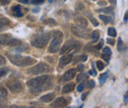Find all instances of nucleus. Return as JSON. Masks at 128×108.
<instances>
[{
    "instance_id": "nucleus-33",
    "label": "nucleus",
    "mask_w": 128,
    "mask_h": 108,
    "mask_svg": "<svg viewBox=\"0 0 128 108\" xmlns=\"http://www.w3.org/2000/svg\"><path fill=\"white\" fill-rule=\"evenodd\" d=\"M44 2V0H33V1H32V3L33 4H42Z\"/></svg>"
},
{
    "instance_id": "nucleus-5",
    "label": "nucleus",
    "mask_w": 128,
    "mask_h": 108,
    "mask_svg": "<svg viewBox=\"0 0 128 108\" xmlns=\"http://www.w3.org/2000/svg\"><path fill=\"white\" fill-rule=\"evenodd\" d=\"M75 50V51H79L81 49V43L77 42V41H74V40H69L65 43L63 45V47L61 48L60 50V53L61 54H65L71 50Z\"/></svg>"
},
{
    "instance_id": "nucleus-9",
    "label": "nucleus",
    "mask_w": 128,
    "mask_h": 108,
    "mask_svg": "<svg viewBox=\"0 0 128 108\" xmlns=\"http://www.w3.org/2000/svg\"><path fill=\"white\" fill-rule=\"evenodd\" d=\"M76 75V69H70L66 72L64 75H63V78H62V81L63 82H67V81H71L75 77Z\"/></svg>"
},
{
    "instance_id": "nucleus-1",
    "label": "nucleus",
    "mask_w": 128,
    "mask_h": 108,
    "mask_svg": "<svg viewBox=\"0 0 128 108\" xmlns=\"http://www.w3.org/2000/svg\"><path fill=\"white\" fill-rule=\"evenodd\" d=\"M50 77L48 75H43L28 81V86H30L33 93H40L44 89H48L50 86Z\"/></svg>"
},
{
    "instance_id": "nucleus-11",
    "label": "nucleus",
    "mask_w": 128,
    "mask_h": 108,
    "mask_svg": "<svg viewBox=\"0 0 128 108\" xmlns=\"http://www.w3.org/2000/svg\"><path fill=\"white\" fill-rule=\"evenodd\" d=\"M67 104L68 102L64 97H59V98H57L53 102V104H51V106L52 107H65L67 106Z\"/></svg>"
},
{
    "instance_id": "nucleus-29",
    "label": "nucleus",
    "mask_w": 128,
    "mask_h": 108,
    "mask_svg": "<svg viewBox=\"0 0 128 108\" xmlns=\"http://www.w3.org/2000/svg\"><path fill=\"white\" fill-rule=\"evenodd\" d=\"M122 48H123V42H122V39L119 37V39H118V43H117V49H118V51H121Z\"/></svg>"
},
{
    "instance_id": "nucleus-25",
    "label": "nucleus",
    "mask_w": 128,
    "mask_h": 108,
    "mask_svg": "<svg viewBox=\"0 0 128 108\" xmlns=\"http://www.w3.org/2000/svg\"><path fill=\"white\" fill-rule=\"evenodd\" d=\"M107 34H108V35H110V36H116V31H115L114 28H108Z\"/></svg>"
},
{
    "instance_id": "nucleus-43",
    "label": "nucleus",
    "mask_w": 128,
    "mask_h": 108,
    "mask_svg": "<svg viewBox=\"0 0 128 108\" xmlns=\"http://www.w3.org/2000/svg\"><path fill=\"white\" fill-rule=\"evenodd\" d=\"M82 77H83V75H82V74H80L79 76H78V77H77V81H78V82H79V81H81Z\"/></svg>"
},
{
    "instance_id": "nucleus-36",
    "label": "nucleus",
    "mask_w": 128,
    "mask_h": 108,
    "mask_svg": "<svg viewBox=\"0 0 128 108\" xmlns=\"http://www.w3.org/2000/svg\"><path fill=\"white\" fill-rule=\"evenodd\" d=\"M103 40L101 39V41H99V45L96 47V49H101V48L103 47Z\"/></svg>"
},
{
    "instance_id": "nucleus-27",
    "label": "nucleus",
    "mask_w": 128,
    "mask_h": 108,
    "mask_svg": "<svg viewBox=\"0 0 128 108\" xmlns=\"http://www.w3.org/2000/svg\"><path fill=\"white\" fill-rule=\"evenodd\" d=\"M97 67H98V69L99 70V71H102V70H103L104 69V64L102 62V61H97Z\"/></svg>"
},
{
    "instance_id": "nucleus-51",
    "label": "nucleus",
    "mask_w": 128,
    "mask_h": 108,
    "mask_svg": "<svg viewBox=\"0 0 128 108\" xmlns=\"http://www.w3.org/2000/svg\"><path fill=\"white\" fill-rule=\"evenodd\" d=\"M0 45H1V43H0Z\"/></svg>"
},
{
    "instance_id": "nucleus-15",
    "label": "nucleus",
    "mask_w": 128,
    "mask_h": 108,
    "mask_svg": "<svg viewBox=\"0 0 128 108\" xmlns=\"http://www.w3.org/2000/svg\"><path fill=\"white\" fill-rule=\"evenodd\" d=\"M54 97H55V94L54 93H47L45 95H43L41 97V100L43 101V102H50L54 99Z\"/></svg>"
},
{
    "instance_id": "nucleus-22",
    "label": "nucleus",
    "mask_w": 128,
    "mask_h": 108,
    "mask_svg": "<svg viewBox=\"0 0 128 108\" xmlns=\"http://www.w3.org/2000/svg\"><path fill=\"white\" fill-rule=\"evenodd\" d=\"M43 23L45 25H49V26H53V25H57L56 21H54L53 19H46L43 21Z\"/></svg>"
},
{
    "instance_id": "nucleus-12",
    "label": "nucleus",
    "mask_w": 128,
    "mask_h": 108,
    "mask_svg": "<svg viewBox=\"0 0 128 108\" xmlns=\"http://www.w3.org/2000/svg\"><path fill=\"white\" fill-rule=\"evenodd\" d=\"M11 26V22L6 18H0V31L5 30Z\"/></svg>"
},
{
    "instance_id": "nucleus-50",
    "label": "nucleus",
    "mask_w": 128,
    "mask_h": 108,
    "mask_svg": "<svg viewBox=\"0 0 128 108\" xmlns=\"http://www.w3.org/2000/svg\"><path fill=\"white\" fill-rule=\"evenodd\" d=\"M24 2H25V3H28V2H29V0H24Z\"/></svg>"
},
{
    "instance_id": "nucleus-7",
    "label": "nucleus",
    "mask_w": 128,
    "mask_h": 108,
    "mask_svg": "<svg viewBox=\"0 0 128 108\" xmlns=\"http://www.w3.org/2000/svg\"><path fill=\"white\" fill-rule=\"evenodd\" d=\"M71 31L75 35L81 37V39H88V37L90 36V31H89V30H87L85 28H82V27H79V26H73L71 28Z\"/></svg>"
},
{
    "instance_id": "nucleus-2",
    "label": "nucleus",
    "mask_w": 128,
    "mask_h": 108,
    "mask_svg": "<svg viewBox=\"0 0 128 108\" xmlns=\"http://www.w3.org/2000/svg\"><path fill=\"white\" fill-rule=\"evenodd\" d=\"M9 60L14 65H17L19 67H26L29 65H33L36 63V59L28 56H20L15 55V54H7Z\"/></svg>"
},
{
    "instance_id": "nucleus-39",
    "label": "nucleus",
    "mask_w": 128,
    "mask_h": 108,
    "mask_svg": "<svg viewBox=\"0 0 128 108\" xmlns=\"http://www.w3.org/2000/svg\"><path fill=\"white\" fill-rule=\"evenodd\" d=\"M87 59H88L87 55H82V56H81V58H79V60H81V61H86Z\"/></svg>"
},
{
    "instance_id": "nucleus-37",
    "label": "nucleus",
    "mask_w": 128,
    "mask_h": 108,
    "mask_svg": "<svg viewBox=\"0 0 128 108\" xmlns=\"http://www.w3.org/2000/svg\"><path fill=\"white\" fill-rule=\"evenodd\" d=\"M107 43H109L110 45H114V43H115V42H114V39H107Z\"/></svg>"
},
{
    "instance_id": "nucleus-28",
    "label": "nucleus",
    "mask_w": 128,
    "mask_h": 108,
    "mask_svg": "<svg viewBox=\"0 0 128 108\" xmlns=\"http://www.w3.org/2000/svg\"><path fill=\"white\" fill-rule=\"evenodd\" d=\"M110 55H111V54H108V53H103V54H102V57H103V60H105L107 62H108L109 59H110Z\"/></svg>"
},
{
    "instance_id": "nucleus-38",
    "label": "nucleus",
    "mask_w": 128,
    "mask_h": 108,
    "mask_svg": "<svg viewBox=\"0 0 128 108\" xmlns=\"http://www.w3.org/2000/svg\"><path fill=\"white\" fill-rule=\"evenodd\" d=\"M83 89H84V85H78V88H77V90L80 93V91L83 90Z\"/></svg>"
},
{
    "instance_id": "nucleus-3",
    "label": "nucleus",
    "mask_w": 128,
    "mask_h": 108,
    "mask_svg": "<svg viewBox=\"0 0 128 108\" xmlns=\"http://www.w3.org/2000/svg\"><path fill=\"white\" fill-rule=\"evenodd\" d=\"M50 39V35L49 34H37L32 37L31 43L33 46L37 47V48H42L44 47Z\"/></svg>"
},
{
    "instance_id": "nucleus-13",
    "label": "nucleus",
    "mask_w": 128,
    "mask_h": 108,
    "mask_svg": "<svg viewBox=\"0 0 128 108\" xmlns=\"http://www.w3.org/2000/svg\"><path fill=\"white\" fill-rule=\"evenodd\" d=\"M75 23L77 24V26L82 27V28H86V27L88 26L87 20L85 18H83V17H77L75 19Z\"/></svg>"
},
{
    "instance_id": "nucleus-10",
    "label": "nucleus",
    "mask_w": 128,
    "mask_h": 108,
    "mask_svg": "<svg viewBox=\"0 0 128 108\" xmlns=\"http://www.w3.org/2000/svg\"><path fill=\"white\" fill-rule=\"evenodd\" d=\"M72 60H73V55L72 54H68V55H65L63 57H61L60 61H59V66L60 67H64L67 64H69Z\"/></svg>"
},
{
    "instance_id": "nucleus-31",
    "label": "nucleus",
    "mask_w": 128,
    "mask_h": 108,
    "mask_svg": "<svg viewBox=\"0 0 128 108\" xmlns=\"http://www.w3.org/2000/svg\"><path fill=\"white\" fill-rule=\"evenodd\" d=\"M8 73V69L4 68V69H1L0 70V77H3V76H5Z\"/></svg>"
},
{
    "instance_id": "nucleus-16",
    "label": "nucleus",
    "mask_w": 128,
    "mask_h": 108,
    "mask_svg": "<svg viewBox=\"0 0 128 108\" xmlns=\"http://www.w3.org/2000/svg\"><path fill=\"white\" fill-rule=\"evenodd\" d=\"M11 39L12 37L9 35H0V43L1 44H8V42Z\"/></svg>"
},
{
    "instance_id": "nucleus-42",
    "label": "nucleus",
    "mask_w": 128,
    "mask_h": 108,
    "mask_svg": "<svg viewBox=\"0 0 128 108\" xmlns=\"http://www.w3.org/2000/svg\"><path fill=\"white\" fill-rule=\"evenodd\" d=\"M88 94H89V93H86L85 94H83V95H82V100H85V99H86V97H87V95H88Z\"/></svg>"
},
{
    "instance_id": "nucleus-46",
    "label": "nucleus",
    "mask_w": 128,
    "mask_h": 108,
    "mask_svg": "<svg viewBox=\"0 0 128 108\" xmlns=\"http://www.w3.org/2000/svg\"><path fill=\"white\" fill-rule=\"evenodd\" d=\"M108 2H110L111 4H115L116 3V0H108Z\"/></svg>"
},
{
    "instance_id": "nucleus-21",
    "label": "nucleus",
    "mask_w": 128,
    "mask_h": 108,
    "mask_svg": "<svg viewBox=\"0 0 128 108\" xmlns=\"http://www.w3.org/2000/svg\"><path fill=\"white\" fill-rule=\"evenodd\" d=\"M99 18H101V20L103 22L104 24H107V23H110L111 21V19H109V17H107V16H104V15H99Z\"/></svg>"
},
{
    "instance_id": "nucleus-32",
    "label": "nucleus",
    "mask_w": 128,
    "mask_h": 108,
    "mask_svg": "<svg viewBox=\"0 0 128 108\" xmlns=\"http://www.w3.org/2000/svg\"><path fill=\"white\" fill-rule=\"evenodd\" d=\"M6 64V59L5 57H3L2 55H0V66H3V65Z\"/></svg>"
},
{
    "instance_id": "nucleus-18",
    "label": "nucleus",
    "mask_w": 128,
    "mask_h": 108,
    "mask_svg": "<svg viewBox=\"0 0 128 108\" xmlns=\"http://www.w3.org/2000/svg\"><path fill=\"white\" fill-rule=\"evenodd\" d=\"M22 43V41L20 39H11L8 42V45L10 46H18Z\"/></svg>"
},
{
    "instance_id": "nucleus-6",
    "label": "nucleus",
    "mask_w": 128,
    "mask_h": 108,
    "mask_svg": "<svg viewBox=\"0 0 128 108\" xmlns=\"http://www.w3.org/2000/svg\"><path fill=\"white\" fill-rule=\"evenodd\" d=\"M50 71L48 65L44 64V63H38L36 66L30 68L28 70V73L32 74V75H37V74H41V73H47Z\"/></svg>"
},
{
    "instance_id": "nucleus-35",
    "label": "nucleus",
    "mask_w": 128,
    "mask_h": 108,
    "mask_svg": "<svg viewBox=\"0 0 128 108\" xmlns=\"http://www.w3.org/2000/svg\"><path fill=\"white\" fill-rule=\"evenodd\" d=\"M103 53H108V54H111L110 48H108V47H104L103 50Z\"/></svg>"
},
{
    "instance_id": "nucleus-41",
    "label": "nucleus",
    "mask_w": 128,
    "mask_h": 108,
    "mask_svg": "<svg viewBox=\"0 0 128 108\" xmlns=\"http://www.w3.org/2000/svg\"><path fill=\"white\" fill-rule=\"evenodd\" d=\"M89 74H90V75H93V76H97V73H96V71H95L94 69H93V70H91V71L89 72Z\"/></svg>"
},
{
    "instance_id": "nucleus-34",
    "label": "nucleus",
    "mask_w": 128,
    "mask_h": 108,
    "mask_svg": "<svg viewBox=\"0 0 128 108\" xmlns=\"http://www.w3.org/2000/svg\"><path fill=\"white\" fill-rule=\"evenodd\" d=\"M88 86L90 89H93L94 86H95V82L94 81H89V83H88Z\"/></svg>"
},
{
    "instance_id": "nucleus-24",
    "label": "nucleus",
    "mask_w": 128,
    "mask_h": 108,
    "mask_svg": "<svg viewBox=\"0 0 128 108\" xmlns=\"http://www.w3.org/2000/svg\"><path fill=\"white\" fill-rule=\"evenodd\" d=\"M88 17H89V20H90L91 21V23L94 25V26H99V22L96 20V19H95L94 17H93V16L92 15H90V14H88Z\"/></svg>"
},
{
    "instance_id": "nucleus-44",
    "label": "nucleus",
    "mask_w": 128,
    "mask_h": 108,
    "mask_svg": "<svg viewBox=\"0 0 128 108\" xmlns=\"http://www.w3.org/2000/svg\"><path fill=\"white\" fill-rule=\"evenodd\" d=\"M33 12L37 13V12H40V9H38V8H35V9H33Z\"/></svg>"
},
{
    "instance_id": "nucleus-45",
    "label": "nucleus",
    "mask_w": 128,
    "mask_h": 108,
    "mask_svg": "<svg viewBox=\"0 0 128 108\" xmlns=\"http://www.w3.org/2000/svg\"><path fill=\"white\" fill-rule=\"evenodd\" d=\"M82 70H83V65H80V66L79 67H78V71H82Z\"/></svg>"
},
{
    "instance_id": "nucleus-20",
    "label": "nucleus",
    "mask_w": 128,
    "mask_h": 108,
    "mask_svg": "<svg viewBox=\"0 0 128 108\" xmlns=\"http://www.w3.org/2000/svg\"><path fill=\"white\" fill-rule=\"evenodd\" d=\"M28 49V45L27 44H23V43H21L20 45L16 46V50L17 51H26Z\"/></svg>"
},
{
    "instance_id": "nucleus-48",
    "label": "nucleus",
    "mask_w": 128,
    "mask_h": 108,
    "mask_svg": "<svg viewBox=\"0 0 128 108\" xmlns=\"http://www.w3.org/2000/svg\"><path fill=\"white\" fill-rule=\"evenodd\" d=\"M124 101H125V103H127V93H125V96H124Z\"/></svg>"
},
{
    "instance_id": "nucleus-26",
    "label": "nucleus",
    "mask_w": 128,
    "mask_h": 108,
    "mask_svg": "<svg viewBox=\"0 0 128 108\" xmlns=\"http://www.w3.org/2000/svg\"><path fill=\"white\" fill-rule=\"evenodd\" d=\"M0 96H2V97L7 96V90L5 88H3V86H0Z\"/></svg>"
},
{
    "instance_id": "nucleus-47",
    "label": "nucleus",
    "mask_w": 128,
    "mask_h": 108,
    "mask_svg": "<svg viewBox=\"0 0 128 108\" xmlns=\"http://www.w3.org/2000/svg\"><path fill=\"white\" fill-rule=\"evenodd\" d=\"M99 5H102V6H103V5H105V2L104 1H101V2H99Z\"/></svg>"
},
{
    "instance_id": "nucleus-4",
    "label": "nucleus",
    "mask_w": 128,
    "mask_h": 108,
    "mask_svg": "<svg viewBox=\"0 0 128 108\" xmlns=\"http://www.w3.org/2000/svg\"><path fill=\"white\" fill-rule=\"evenodd\" d=\"M63 39V34L60 31H56L53 32V39L51 41V44L48 48L49 53H56L60 49V44Z\"/></svg>"
},
{
    "instance_id": "nucleus-17",
    "label": "nucleus",
    "mask_w": 128,
    "mask_h": 108,
    "mask_svg": "<svg viewBox=\"0 0 128 108\" xmlns=\"http://www.w3.org/2000/svg\"><path fill=\"white\" fill-rule=\"evenodd\" d=\"M13 14L15 16H17V17H22V16H23V13H22L20 5H16V6L13 7Z\"/></svg>"
},
{
    "instance_id": "nucleus-30",
    "label": "nucleus",
    "mask_w": 128,
    "mask_h": 108,
    "mask_svg": "<svg viewBox=\"0 0 128 108\" xmlns=\"http://www.w3.org/2000/svg\"><path fill=\"white\" fill-rule=\"evenodd\" d=\"M112 10H113V7H108V8H103V9H101V10H99V12L110 13V12H112Z\"/></svg>"
},
{
    "instance_id": "nucleus-14",
    "label": "nucleus",
    "mask_w": 128,
    "mask_h": 108,
    "mask_svg": "<svg viewBox=\"0 0 128 108\" xmlns=\"http://www.w3.org/2000/svg\"><path fill=\"white\" fill-rule=\"evenodd\" d=\"M74 88H75L74 83H69V84H67L66 85L63 86L62 93H71V91L74 89Z\"/></svg>"
},
{
    "instance_id": "nucleus-40",
    "label": "nucleus",
    "mask_w": 128,
    "mask_h": 108,
    "mask_svg": "<svg viewBox=\"0 0 128 108\" xmlns=\"http://www.w3.org/2000/svg\"><path fill=\"white\" fill-rule=\"evenodd\" d=\"M0 2H1V4H3V5H6V4H9L10 0H0Z\"/></svg>"
},
{
    "instance_id": "nucleus-19",
    "label": "nucleus",
    "mask_w": 128,
    "mask_h": 108,
    "mask_svg": "<svg viewBox=\"0 0 128 108\" xmlns=\"http://www.w3.org/2000/svg\"><path fill=\"white\" fill-rule=\"evenodd\" d=\"M90 36L92 37V39H93V42H96L99 40V31H93L92 34L90 35Z\"/></svg>"
},
{
    "instance_id": "nucleus-49",
    "label": "nucleus",
    "mask_w": 128,
    "mask_h": 108,
    "mask_svg": "<svg viewBox=\"0 0 128 108\" xmlns=\"http://www.w3.org/2000/svg\"><path fill=\"white\" fill-rule=\"evenodd\" d=\"M127 16H128V14L126 13V14H125V18H124V21H125V22H127Z\"/></svg>"
},
{
    "instance_id": "nucleus-8",
    "label": "nucleus",
    "mask_w": 128,
    "mask_h": 108,
    "mask_svg": "<svg viewBox=\"0 0 128 108\" xmlns=\"http://www.w3.org/2000/svg\"><path fill=\"white\" fill-rule=\"evenodd\" d=\"M8 89L14 93H18L20 91L23 90V85L21 84V82L19 81H12V82H9L7 84Z\"/></svg>"
},
{
    "instance_id": "nucleus-23",
    "label": "nucleus",
    "mask_w": 128,
    "mask_h": 108,
    "mask_svg": "<svg viewBox=\"0 0 128 108\" xmlns=\"http://www.w3.org/2000/svg\"><path fill=\"white\" fill-rule=\"evenodd\" d=\"M107 77H108V72H107V73H104V74L101 75V77H99V84L103 85V84L105 82V80H107Z\"/></svg>"
}]
</instances>
